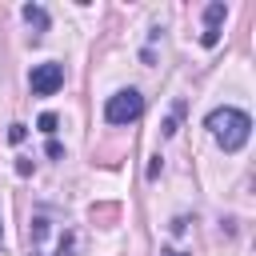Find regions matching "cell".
Masks as SVG:
<instances>
[{
  "label": "cell",
  "mask_w": 256,
  "mask_h": 256,
  "mask_svg": "<svg viewBox=\"0 0 256 256\" xmlns=\"http://www.w3.org/2000/svg\"><path fill=\"white\" fill-rule=\"evenodd\" d=\"M20 16L28 20V28H32V36H36V40H40V36L52 28V16H48V8H40V4H24V8H20Z\"/></svg>",
  "instance_id": "cell-5"
},
{
  "label": "cell",
  "mask_w": 256,
  "mask_h": 256,
  "mask_svg": "<svg viewBox=\"0 0 256 256\" xmlns=\"http://www.w3.org/2000/svg\"><path fill=\"white\" fill-rule=\"evenodd\" d=\"M168 256H188V252H168Z\"/></svg>",
  "instance_id": "cell-14"
},
{
  "label": "cell",
  "mask_w": 256,
  "mask_h": 256,
  "mask_svg": "<svg viewBox=\"0 0 256 256\" xmlns=\"http://www.w3.org/2000/svg\"><path fill=\"white\" fill-rule=\"evenodd\" d=\"M28 88H32V96H56L64 88V64H56V60L36 64L28 72Z\"/></svg>",
  "instance_id": "cell-3"
},
{
  "label": "cell",
  "mask_w": 256,
  "mask_h": 256,
  "mask_svg": "<svg viewBox=\"0 0 256 256\" xmlns=\"http://www.w3.org/2000/svg\"><path fill=\"white\" fill-rule=\"evenodd\" d=\"M0 240H4V232H0Z\"/></svg>",
  "instance_id": "cell-15"
},
{
  "label": "cell",
  "mask_w": 256,
  "mask_h": 256,
  "mask_svg": "<svg viewBox=\"0 0 256 256\" xmlns=\"http://www.w3.org/2000/svg\"><path fill=\"white\" fill-rule=\"evenodd\" d=\"M160 172H164V160H160V156H152V164H148V180H156Z\"/></svg>",
  "instance_id": "cell-11"
},
{
  "label": "cell",
  "mask_w": 256,
  "mask_h": 256,
  "mask_svg": "<svg viewBox=\"0 0 256 256\" xmlns=\"http://www.w3.org/2000/svg\"><path fill=\"white\" fill-rule=\"evenodd\" d=\"M56 124H60V120H56V112H44V116L36 120V128H40L44 136H52V132H56Z\"/></svg>",
  "instance_id": "cell-9"
},
{
  "label": "cell",
  "mask_w": 256,
  "mask_h": 256,
  "mask_svg": "<svg viewBox=\"0 0 256 256\" xmlns=\"http://www.w3.org/2000/svg\"><path fill=\"white\" fill-rule=\"evenodd\" d=\"M48 156H52V160H60V156H64V148H60V140H48Z\"/></svg>",
  "instance_id": "cell-12"
},
{
  "label": "cell",
  "mask_w": 256,
  "mask_h": 256,
  "mask_svg": "<svg viewBox=\"0 0 256 256\" xmlns=\"http://www.w3.org/2000/svg\"><path fill=\"white\" fill-rule=\"evenodd\" d=\"M48 236V212H36L32 216V224H28V240H32V256H36V248H40V240Z\"/></svg>",
  "instance_id": "cell-6"
},
{
  "label": "cell",
  "mask_w": 256,
  "mask_h": 256,
  "mask_svg": "<svg viewBox=\"0 0 256 256\" xmlns=\"http://www.w3.org/2000/svg\"><path fill=\"white\" fill-rule=\"evenodd\" d=\"M208 132H212V140L224 148V152H240L244 144H248V136H252V116L248 112H240V108H212L208 112Z\"/></svg>",
  "instance_id": "cell-1"
},
{
  "label": "cell",
  "mask_w": 256,
  "mask_h": 256,
  "mask_svg": "<svg viewBox=\"0 0 256 256\" xmlns=\"http://www.w3.org/2000/svg\"><path fill=\"white\" fill-rule=\"evenodd\" d=\"M180 116H184V100H176V104H172V116L164 120V128H160V132H164V136H176V124H180Z\"/></svg>",
  "instance_id": "cell-7"
},
{
  "label": "cell",
  "mask_w": 256,
  "mask_h": 256,
  "mask_svg": "<svg viewBox=\"0 0 256 256\" xmlns=\"http://www.w3.org/2000/svg\"><path fill=\"white\" fill-rule=\"evenodd\" d=\"M24 136H28V128H24V124H12V128H8V144H20Z\"/></svg>",
  "instance_id": "cell-10"
},
{
  "label": "cell",
  "mask_w": 256,
  "mask_h": 256,
  "mask_svg": "<svg viewBox=\"0 0 256 256\" xmlns=\"http://www.w3.org/2000/svg\"><path fill=\"white\" fill-rule=\"evenodd\" d=\"M140 112H144V96L136 88H120L104 104V120L108 124H132V120H140Z\"/></svg>",
  "instance_id": "cell-2"
},
{
  "label": "cell",
  "mask_w": 256,
  "mask_h": 256,
  "mask_svg": "<svg viewBox=\"0 0 256 256\" xmlns=\"http://www.w3.org/2000/svg\"><path fill=\"white\" fill-rule=\"evenodd\" d=\"M180 232H188V220H184V216H176V220H172V236H180Z\"/></svg>",
  "instance_id": "cell-13"
},
{
  "label": "cell",
  "mask_w": 256,
  "mask_h": 256,
  "mask_svg": "<svg viewBox=\"0 0 256 256\" xmlns=\"http://www.w3.org/2000/svg\"><path fill=\"white\" fill-rule=\"evenodd\" d=\"M56 256H76V232H64V236H60Z\"/></svg>",
  "instance_id": "cell-8"
},
{
  "label": "cell",
  "mask_w": 256,
  "mask_h": 256,
  "mask_svg": "<svg viewBox=\"0 0 256 256\" xmlns=\"http://www.w3.org/2000/svg\"><path fill=\"white\" fill-rule=\"evenodd\" d=\"M228 16V4L224 0H212L208 8H204V32H200V44L204 48H216L220 44V20Z\"/></svg>",
  "instance_id": "cell-4"
}]
</instances>
